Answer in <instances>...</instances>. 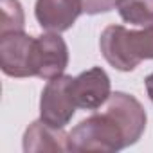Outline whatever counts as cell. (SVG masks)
Returning a JSON list of instances; mask_svg holds the SVG:
<instances>
[{
	"label": "cell",
	"instance_id": "6da1fadb",
	"mask_svg": "<svg viewBox=\"0 0 153 153\" xmlns=\"http://www.w3.org/2000/svg\"><path fill=\"white\" fill-rule=\"evenodd\" d=\"M146 110L130 94L114 92L101 112L92 114L68 133V151L112 153L135 144L146 130Z\"/></svg>",
	"mask_w": 153,
	"mask_h": 153
},
{
	"label": "cell",
	"instance_id": "7a4b0ae2",
	"mask_svg": "<svg viewBox=\"0 0 153 153\" xmlns=\"http://www.w3.org/2000/svg\"><path fill=\"white\" fill-rule=\"evenodd\" d=\"M105 59L117 70H133L142 59H153V24L140 29L108 25L99 40Z\"/></svg>",
	"mask_w": 153,
	"mask_h": 153
},
{
	"label": "cell",
	"instance_id": "3957f363",
	"mask_svg": "<svg viewBox=\"0 0 153 153\" xmlns=\"http://www.w3.org/2000/svg\"><path fill=\"white\" fill-rule=\"evenodd\" d=\"M38 42L24 31L0 34V68L11 78L36 76Z\"/></svg>",
	"mask_w": 153,
	"mask_h": 153
},
{
	"label": "cell",
	"instance_id": "277c9868",
	"mask_svg": "<svg viewBox=\"0 0 153 153\" xmlns=\"http://www.w3.org/2000/svg\"><path fill=\"white\" fill-rule=\"evenodd\" d=\"M72 76L61 74L54 79H49L42 92L40 119L56 128H65V124H68L76 108H78L72 96Z\"/></svg>",
	"mask_w": 153,
	"mask_h": 153
},
{
	"label": "cell",
	"instance_id": "5b68a950",
	"mask_svg": "<svg viewBox=\"0 0 153 153\" xmlns=\"http://www.w3.org/2000/svg\"><path fill=\"white\" fill-rule=\"evenodd\" d=\"M72 96L78 108L97 110L110 97V78L101 67H92L72 79Z\"/></svg>",
	"mask_w": 153,
	"mask_h": 153
},
{
	"label": "cell",
	"instance_id": "8992f818",
	"mask_svg": "<svg viewBox=\"0 0 153 153\" xmlns=\"http://www.w3.org/2000/svg\"><path fill=\"white\" fill-rule=\"evenodd\" d=\"M83 13L79 0H36L34 16L47 33L68 31Z\"/></svg>",
	"mask_w": 153,
	"mask_h": 153
},
{
	"label": "cell",
	"instance_id": "52a82bcc",
	"mask_svg": "<svg viewBox=\"0 0 153 153\" xmlns=\"http://www.w3.org/2000/svg\"><path fill=\"white\" fill-rule=\"evenodd\" d=\"M38 42V63H36V78L54 79L61 76L68 65V47L58 33H45L36 36Z\"/></svg>",
	"mask_w": 153,
	"mask_h": 153
},
{
	"label": "cell",
	"instance_id": "ba28073f",
	"mask_svg": "<svg viewBox=\"0 0 153 153\" xmlns=\"http://www.w3.org/2000/svg\"><path fill=\"white\" fill-rule=\"evenodd\" d=\"M24 151H68V133L38 119L24 133Z\"/></svg>",
	"mask_w": 153,
	"mask_h": 153
},
{
	"label": "cell",
	"instance_id": "9c48e42d",
	"mask_svg": "<svg viewBox=\"0 0 153 153\" xmlns=\"http://www.w3.org/2000/svg\"><path fill=\"white\" fill-rule=\"evenodd\" d=\"M117 9L126 24L137 27L153 24V0H121Z\"/></svg>",
	"mask_w": 153,
	"mask_h": 153
},
{
	"label": "cell",
	"instance_id": "30bf717a",
	"mask_svg": "<svg viewBox=\"0 0 153 153\" xmlns=\"http://www.w3.org/2000/svg\"><path fill=\"white\" fill-rule=\"evenodd\" d=\"M2 20H0V34L11 31H24V9L18 0H2Z\"/></svg>",
	"mask_w": 153,
	"mask_h": 153
},
{
	"label": "cell",
	"instance_id": "8fae6325",
	"mask_svg": "<svg viewBox=\"0 0 153 153\" xmlns=\"http://www.w3.org/2000/svg\"><path fill=\"white\" fill-rule=\"evenodd\" d=\"M83 13L87 15H99V13H106L112 11L119 6L121 0H79Z\"/></svg>",
	"mask_w": 153,
	"mask_h": 153
},
{
	"label": "cell",
	"instance_id": "7c38bea8",
	"mask_svg": "<svg viewBox=\"0 0 153 153\" xmlns=\"http://www.w3.org/2000/svg\"><path fill=\"white\" fill-rule=\"evenodd\" d=\"M146 92H148V96H149V99L153 103V74H149L146 78Z\"/></svg>",
	"mask_w": 153,
	"mask_h": 153
}]
</instances>
